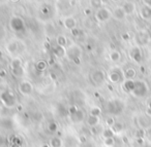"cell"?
I'll use <instances>...</instances> for the list:
<instances>
[{"label":"cell","instance_id":"cell-20","mask_svg":"<svg viewBox=\"0 0 151 147\" xmlns=\"http://www.w3.org/2000/svg\"><path fill=\"white\" fill-rule=\"evenodd\" d=\"M123 89L128 93H132L134 89V80H127L126 79L123 82Z\"/></svg>","mask_w":151,"mask_h":147},{"label":"cell","instance_id":"cell-44","mask_svg":"<svg viewBox=\"0 0 151 147\" xmlns=\"http://www.w3.org/2000/svg\"><path fill=\"white\" fill-rule=\"evenodd\" d=\"M50 76H51V78H52V79H56V75H55V74H53V73H51V75H50Z\"/></svg>","mask_w":151,"mask_h":147},{"label":"cell","instance_id":"cell-13","mask_svg":"<svg viewBox=\"0 0 151 147\" xmlns=\"http://www.w3.org/2000/svg\"><path fill=\"white\" fill-rule=\"evenodd\" d=\"M76 25H77V22H76V20L73 19V18L71 17H67L64 19V21H63V26H64L66 29L68 30H73L76 28Z\"/></svg>","mask_w":151,"mask_h":147},{"label":"cell","instance_id":"cell-1","mask_svg":"<svg viewBox=\"0 0 151 147\" xmlns=\"http://www.w3.org/2000/svg\"><path fill=\"white\" fill-rule=\"evenodd\" d=\"M148 85L145 81L143 80H134V89L130 94L134 96V97H144L147 93H148Z\"/></svg>","mask_w":151,"mask_h":147},{"label":"cell","instance_id":"cell-24","mask_svg":"<svg viewBox=\"0 0 151 147\" xmlns=\"http://www.w3.org/2000/svg\"><path fill=\"white\" fill-rule=\"evenodd\" d=\"M56 42H57V45L62 46V48H65L67 45V39L64 35H59L56 39Z\"/></svg>","mask_w":151,"mask_h":147},{"label":"cell","instance_id":"cell-15","mask_svg":"<svg viewBox=\"0 0 151 147\" xmlns=\"http://www.w3.org/2000/svg\"><path fill=\"white\" fill-rule=\"evenodd\" d=\"M84 112L82 111V110H78V111L76 112V113L71 114L70 115V119L73 122H75V124H78V122H81L83 119H84Z\"/></svg>","mask_w":151,"mask_h":147},{"label":"cell","instance_id":"cell-16","mask_svg":"<svg viewBox=\"0 0 151 147\" xmlns=\"http://www.w3.org/2000/svg\"><path fill=\"white\" fill-rule=\"evenodd\" d=\"M52 50H53V54H54L57 58H62V57L66 56V50H65V48H62V46L55 45Z\"/></svg>","mask_w":151,"mask_h":147},{"label":"cell","instance_id":"cell-3","mask_svg":"<svg viewBox=\"0 0 151 147\" xmlns=\"http://www.w3.org/2000/svg\"><path fill=\"white\" fill-rule=\"evenodd\" d=\"M81 54H82V48L77 44H73L66 50V57L73 62L76 59L81 58Z\"/></svg>","mask_w":151,"mask_h":147},{"label":"cell","instance_id":"cell-22","mask_svg":"<svg viewBox=\"0 0 151 147\" xmlns=\"http://www.w3.org/2000/svg\"><path fill=\"white\" fill-rule=\"evenodd\" d=\"M101 135H103V137L105 139H109V138H114V135H115V133H114V131L112 130L111 128H108V129L103 130Z\"/></svg>","mask_w":151,"mask_h":147},{"label":"cell","instance_id":"cell-2","mask_svg":"<svg viewBox=\"0 0 151 147\" xmlns=\"http://www.w3.org/2000/svg\"><path fill=\"white\" fill-rule=\"evenodd\" d=\"M124 105L122 104L121 101L119 100H113V101H110L109 103L106 106V109L109 111V113L112 114H119L121 113V111L123 110Z\"/></svg>","mask_w":151,"mask_h":147},{"label":"cell","instance_id":"cell-40","mask_svg":"<svg viewBox=\"0 0 151 147\" xmlns=\"http://www.w3.org/2000/svg\"><path fill=\"white\" fill-rule=\"evenodd\" d=\"M136 140H137V143L140 145H142L143 143H144V139H136Z\"/></svg>","mask_w":151,"mask_h":147},{"label":"cell","instance_id":"cell-17","mask_svg":"<svg viewBox=\"0 0 151 147\" xmlns=\"http://www.w3.org/2000/svg\"><path fill=\"white\" fill-rule=\"evenodd\" d=\"M108 79L111 81L112 83H117L121 80V74L117 71H112L111 73H109L108 75Z\"/></svg>","mask_w":151,"mask_h":147},{"label":"cell","instance_id":"cell-30","mask_svg":"<svg viewBox=\"0 0 151 147\" xmlns=\"http://www.w3.org/2000/svg\"><path fill=\"white\" fill-rule=\"evenodd\" d=\"M112 130L114 131V133H120L122 130H123V124H121V122H115V124H114L113 126H112Z\"/></svg>","mask_w":151,"mask_h":147},{"label":"cell","instance_id":"cell-35","mask_svg":"<svg viewBox=\"0 0 151 147\" xmlns=\"http://www.w3.org/2000/svg\"><path fill=\"white\" fill-rule=\"evenodd\" d=\"M78 108L76 107L75 105H71V106H69V108H68V112H69V114H73V113H76V112L78 111Z\"/></svg>","mask_w":151,"mask_h":147},{"label":"cell","instance_id":"cell-32","mask_svg":"<svg viewBox=\"0 0 151 147\" xmlns=\"http://www.w3.org/2000/svg\"><path fill=\"white\" fill-rule=\"evenodd\" d=\"M104 144H105L106 147H113V145L115 144V140H114V138L105 139V141H104Z\"/></svg>","mask_w":151,"mask_h":147},{"label":"cell","instance_id":"cell-6","mask_svg":"<svg viewBox=\"0 0 151 147\" xmlns=\"http://www.w3.org/2000/svg\"><path fill=\"white\" fill-rule=\"evenodd\" d=\"M19 91L22 95H30L33 92V85L27 80H23L19 85Z\"/></svg>","mask_w":151,"mask_h":147},{"label":"cell","instance_id":"cell-49","mask_svg":"<svg viewBox=\"0 0 151 147\" xmlns=\"http://www.w3.org/2000/svg\"><path fill=\"white\" fill-rule=\"evenodd\" d=\"M1 56H2V53H1V52H0V57H1Z\"/></svg>","mask_w":151,"mask_h":147},{"label":"cell","instance_id":"cell-21","mask_svg":"<svg viewBox=\"0 0 151 147\" xmlns=\"http://www.w3.org/2000/svg\"><path fill=\"white\" fill-rule=\"evenodd\" d=\"M50 147H61L62 146V141L59 137H53L50 140Z\"/></svg>","mask_w":151,"mask_h":147},{"label":"cell","instance_id":"cell-50","mask_svg":"<svg viewBox=\"0 0 151 147\" xmlns=\"http://www.w3.org/2000/svg\"><path fill=\"white\" fill-rule=\"evenodd\" d=\"M0 39H1V38H0Z\"/></svg>","mask_w":151,"mask_h":147},{"label":"cell","instance_id":"cell-48","mask_svg":"<svg viewBox=\"0 0 151 147\" xmlns=\"http://www.w3.org/2000/svg\"><path fill=\"white\" fill-rule=\"evenodd\" d=\"M18 109H19V110H22V106H18Z\"/></svg>","mask_w":151,"mask_h":147},{"label":"cell","instance_id":"cell-25","mask_svg":"<svg viewBox=\"0 0 151 147\" xmlns=\"http://www.w3.org/2000/svg\"><path fill=\"white\" fill-rule=\"evenodd\" d=\"M110 59H111L112 62H118L121 59V54L117 50H113V52L110 54Z\"/></svg>","mask_w":151,"mask_h":147},{"label":"cell","instance_id":"cell-23","mask_svg":"<svg viewBox=\"0 0 151 147\" xmlns=\"http://www.w3.org/2000/svg\"><path fill=\"white\" fill-rule=\"evenodd\" d=\"M17 48H18V44H17V42H15V41L9 42V43L7 44V46H6L7 53H9V54H11V55L15 54L16 50H17Z\"/></svg>","mask_w":151,"mask_h":147},{"label":"cell","instance_id":"cell-5","mask_svg":"<svg viewBox=\"0 0 151 147\" xmlns=\"http://www.w3.org/2000/svg\"><path fill=\"white\" fill-rule=\"evenodd\" d=\"M11 28L16 32H21L25 29V24L24 21L19 17H14L11 20Z\"/></svg>","mask_w":151,"mask_h":147},{"label":"cell","instance_id":"cell-19","mask_svg":"<svg viewBox=\"0 0 151 147\" xmlns=\"http://www.w3.org/2000/svg\"><path fill=\"white\" fill-rule=\"evenodd\" d=\"M87 124H88V126H90L91 128L99 126V117H97V116L89 115L88 117H87Z\"/></svg>","mask_w":151,"mask_h":147},{"label":"cell","instance_id":"cell-28","mask_svg":"<svg viewBox=\"0 0 151 147\" xmlns=\"http://www.w3.org/2000/svg\"><path fill=\"white\" fill-rule=\"evenodd\" d=\"M46 68H47V62L46 61L40 60L36 63V69H37L38 71H44V70H46Z\"/></svg>","mask_w":151,"mask_h":147},{"label":"cell","instance_id":"cell-7","mask_svg":"<svg viewBox=\"0 0 151 147\" xmlns=\"http://www.w3.org/2000/svg\"><path fill=\"white\" fill-rule=\"evenodd\" d=\"M130 58L134 61L136 63H141L143 60V55L142 50L139 46H134V48L130 50Z\"/></svg>","mask_w":151,"mask_h":147},{"label":"cell","instance_id":"cell-31","mask_svg":"<svg viewBox=\"0 0 151 147\" xmlns=\"http://www.w3.org/2000/svg\"><path fill=\"white\" fill-rule=\"evenodd\" d=\"M48 129H49V131L52 133L57 132V130H58V124L55 121H51V122H49V124H48Z\"/></svg>","mask_w":151,"mask_h":147},{"label":"cell","instance_id":"cell-43","mask_svg":"<svg viewBox=\"0 0 151 147\" xmlns=\"http://www.w3.org/2000/svg\"><path fill=\"white\" fill-rule=\"evenodd\" d=\"M146 132H147V135H150V136H151V128H149Z\"/></svg>","mask_w":151,"mask_h":147},{"label":"cell","instance_id":"cell-45","mask_svg":"<svg viewBox=\"0 0 151 147\" xmlns=\"http://www.w3.org/2000/svg\"><path fill=\"white\" fill-rule=\"evenodd\" d=\"M80 140H81V141H83V142H85V141H86V139H85V136H81Z\"/></svg>","mask_w":151,"mask_h":147},{"label":"cell","instance_id":"cell-47","mask_svg":"<svg viewBox=\"0 0 151 147\" xmlns=\"http://www.w3.org/2000/svg\"><path fill=\"white\" fill-rule=\"evenodd\" d=\"M42 147H50V145H49V144H44Z\"/></svg>","mask_w":151,"mask_h":147},{"label":"cell","instance_id":"cell-38","mask_svg":"<svg viewBox=\"0 0 151 147\" xmlns=\"http://www.w3.org/2000/svg\"><path fill=\"white\" fill-rule=\"evenodd\" d=\"M84 13H85V16H90L91 9H84Z\"/></svg>","mask_w":151,"mask_h":147},{"label":"cell","instance_id":"cell-11","mask_svg":"<svg viewBox=\"0 0 151 147\" xmlns=\"http://www.w3.org/2000/svg\"><path fill=\"white\" fill-rule=\"evenodd\" d=\"M140 16L143 20L151 19V5H143L140 9Z\"/></svg>","mask_w":151,"mask_h":147},{"label":"cell","instance_id":"cell-42","mask_svg":"<svg viewBox=\"0 0 151 147\" xmlns=\"http://www.w3.org/2000/svg\"><path fill=\"white\" fill-rule=\"evenodd\" d=\"M11 147H21V145H20V144H17V143H12Z\"/></svg>","mask_w":151,"mask_h":147},{"label":"cell","instance_id":"cell-12","mask_svg":"<svg viewBox=\"0 0 151 147\" xmlns=\"http://www.w3.org/2000/svg\"><path fill=\"white\" fill-rule=\"evenodd\" d=\"M112 16H113L117 21H122V20L126 17V13H125V11H124V9H122V6H117L113 11Z\"/></svg>","mask_w":151,"mask_h":147},{"label":"cell","instance_id":"cell-14","mask_svg":"<svg viewBox=\"0 0 151 147\" xmlns=\"http://www.w3.org/2000/svg\"><path fill=\"white\" fill-rule=\"evenodd\" d=\"M122 9H124L126 15H132L136 11V4L134 2H132V1H127V2H125L122 5Z\"/></svg>","mask_w":151,"mask_h":147},{"label":"cell","instance_id":"cell-34","mask_svg":"<svg viewBox=\"0 0 151 147\" xmlns=\"http://www.w3.org/2000/svg\"><path fill=\"white\" fill-rule=\"evenodd\" d=\"M70 32H71V35L75 36V37H79V36L81 35V30L77 29V28H75V29H73Z\"/></svg>","mask_w":151,"mask_h":147},{"label":"cell","instance_id":"cell-10","mask_svg":"<svg viewBox=\"0 0 151 147\" xmlns=\"http://www.w3.org/2000/svg\"><path fill=\"white\" fill-rule=\"evenodd\" d=\"M1 99H2L3 103H4L6 106H9V107H12V106H14L16 104L15 96H14L13 94L9 93V92L3 93L2 96H1Z\"/></svg>","mask_w":151,"mask_h":147},{"label":"cell","instance_id":"cell-36","mask_svg":"<svg viewBox=\"0 0 151 147\" xmlns=\"http://www.w3.org/2000/svg\"><path fill=\"white\" fill-rule=\"evenodd\" d=\"M99 131H101V130H99L97 126H93V128L90 129V132H91V134H92V135H97L99 133Z\"/></svg>","mask_w":151,"mask_h":147},{"label":"cell","instance_id":"cell-27","mask_svg":"<svg viewBox=\"0 0 151 147\" xmlns=\"http://www.w3.org/2000/svg\"><path fill=\"white\" fill-rule=\"evenodd\" d=\"M22 67V60L19 58H16L14 59L13 61H12V68H13V70H15V69H19Z\"/></svg>","mask_w":151,"mask_h":147},{"label":"cell","instance_id":"cell-9","mask_svg":"<svg viewBox=\"0 0 151 147\" xmlns=\"http://www.w3.org/2000/svg\"><path fill=\"white\" fill-rule=\"evenodd\" d=\"M138 124L140 126V129H144V130L147 129L148 130L149 128H151V117L147 115V114L141 115L138 118Z\"/></svg>","mask_w":151,"mask_h":147},{"label":"cell","instance_id":"cell-18","mask_svg":"<svg viewBox=\"0 0 151 147\" xmlns=\"http://www.w3.org/2000/svg\"><path fill=\"white\" fill-rule=\"evenodd\" d=\"M136 70L134 68H128L124 71V77H125L127 80H134V78L136 77Z\"/></svg>","mask_w":151,"mask_h":147},{"label":"cell","instance_id":"cell-37","mask_svg":"<svg viewBox=\"0 0 151 147\" xmlns=\"http://www.w3.org/2000/svg\"><path fill=\"white\" fill-rule=\"evenodd\" d=\"M5 76H6V71L0 70V77H1V78H4Z\"/></svg>","mask_w":151,"mask_h":147},{"label":"cell","instance_id":"cell-39","mask_svg":"<svg viewBox=\"0 0 151 147\" xmlns=\"http://www.w3.org/2000/svg\"><path fill=\"white\" fill-rule=\"evenodd\" d=\"M122 38H123V40H128L129 39V35L127 33H124L122 34Z\"/></svg>","mask_w":151,"mask_h":147},{"label":"cell","instance_id":"cell-41","mask_svg":"<svg viewBox=\"0 0 151 147\" xmlns=\"http://www.w3.org/2000/svg\"><path fill=\"white\" fill-rule=\"evenodd\" d=\"M147 105H148L149 109H151V98H149L148 101H147Z\"/></svg>","mask_w":151,"mask_h":147},{"label":"cell","instance_id":"cell-26","mask_svg":"<svg viewBox=\"0 0 151 147\" xmlns=\"http://www.w3.org/2000/svg\"><path fill=\"white\" fill-rule=\"evenodd\" d=\"M146 135H147V132L144 129H138V130H136V132H134V137H136V139H144Z\"/></svg>","mask_w":151,"mask_h":147},{"label":"cell","instance_id":"cell-46","mask_svg":"<svg viewBox=\"0 0 151 147\" xmlns=\"http://www.w3.org/2000/svg\"><path fill=\"white\" fill-rule=\"evenodd\" d=\"M141 72L144 73V72H145V68H143V67H141Z\"/></svg>","mask_w":151,"mask_h":147},{"label":"cell","instance_id":"cell-33","mask_svg":"<svg viewBox=\"0 0 151 147\" xmlns=\"http://www.w3.org/2000/svg\"><path fill=\"white\" fill-rule=\"evenodd\" d=\"M115 119H114L113 117H108L107 118V120H106V124H108V126H110V128H112V126H114V124H115Z\"/></svg>","mask_w":151,"mask_h":147},{"label":"cell","instance_id":"cell-8","mask_svg":"<svg viewBox=\"0 0 151 147\" xmlns=\"http://www.w3.org/2000/svg\"><path fill=\"white\" fill-rule=\"evenodd\" d=\"M91 78H92L93 82H95L96 85H101L106 80V74L104 71L96 70L91 74Z\"/></svg>","mask_w":151,"mask_h":147},{"label":"cell","instance_id":"cell-29","mask_svg":"<svg viewBox=\"0 0 151 147\" xmlns=\"http://www.w3.org/2000/svg\"><path fill=\"white\" fill-rule=\"evenodd\" d=\"M101 113V109L99 107H97V106H94V107H92L90 109V115H92V116H97V117H99Z\"/></svg>","mask_w":151,"mask_h":147},{"label":"cell","instance_id":"cell-4","mask_svg":"<svg viewBox=\"0 0 151 147\" xmlns=\"http://www.w3.org/2000/svg\"><path fill=\"white\" fill-rule=\"evenodd\" d=\"M111 17H112L111 11L109 9H107V7L99 9L96 11V13H95V19H96L97 22H101V23L107 22Z\"/></svg>","mask_w":151,"mask_h":147}]
</instances>
